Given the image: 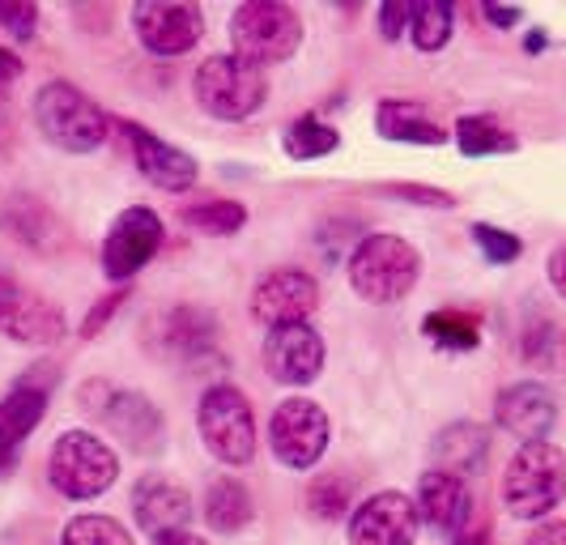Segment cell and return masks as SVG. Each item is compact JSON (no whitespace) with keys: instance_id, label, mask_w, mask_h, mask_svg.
Instances as JSON below:
<instances>
[{"instance_id":"cell-1","label":"cell","mask_w":566,"mask_h":545,"mask_svg":"<svg viewBox=\"0 0 566 545\" xmlns=\"http://www.w3.org/2000/svg\"><path fill=\"white\" fill-rule=\"evenodd\" d=\"M418 273H422V256L400 234H367L349 256L354 294L367 298V303H379V307L400 303L409 290L418 286Z\"/></svg>"},{"instance_id":"cell-2","label":"cell","mask_w":566,"mask_h":545,"mask_svg":"<svg viewBox=\"0 0 566 545\" xmlns=\"http://www.w3.org/2000/svg\"><path fill=\"white\" fill-rule=\"evenodd\" d=\"M566 499V452L554 443H524L507 464L503 503L515 520L549 516Z\"/></svg>"},{"instance_id":"cell-3","label":"cell","mask_w":566,"mask_h":545,"mask_svg":"<svg viewBox=\"0 0 566 545\" xmlns=\"http://www.w3.org/2000/svg\"><path fill=\"white\" fill-rule=\"evenodd\" d=\"M34 124L52 145L69 154H94L107 142V115L103 107L69 82H48L34 94Z\"/></svg>"},{"instance_id":"cell-4","label":"cell","mask_w":566,"mask_h":545,"mask_svg":"<svg viewBox=\"0 0 566 545\" xmlns=\"http://www.w3.org/2000/svg\"><path fill=\"white\" fill-rule=\"evenodd\" d=\"M230 43H234V56L255 64V69L282 64L303 43V18L282 0L239 4L234 18H230Z\"/></svg>"},{"instance_id":"cell-5","label":"cell","mask_w":566,"mask_h":545,"mask_svg":"<svg viewBox=\"0 0 566 545\" xmlns=\"http://www.w3.org/2000/svg\"><path fill=\"white\" fill-rule=\"evenodd\" d=\"M192 94H197L200 112L213 119H248L260 112L264 94H269V77L264 69H255L248 60L230 56H209L192 77Z\"/></svg>"},{"instance_id":"cell-6","label":"cell","mask_w":566,"mask_h":545,"mask_svg":"<svg viewBox=\"0 0 566 545\" xmlns=\"http://www.w3.org/2000/svg\"><path fill=\"white\" fill-rule=\"evenodd\" d=\"M48 478L64 499H98L115 486L119 460L115 452L90 431H64L52 443L48 457Z\"/></svg>"},{"instance_id":"cell-7","label":"cell","mask_w":566,"mask_h":545,"mask_svg":"<svg viewBox=\"0 0 566 545\" xmlns=\"http://www.w3.org/2000/svg\"><path fill=\"white\" fill-rule=\"evenodd\" d=\"M197 427H200L205 448L222 460V464H234V469H239V464H248V460L255 457V413H252V401H248L239 388L213 384V388L200 397Z\"/></svg>"},{"instance_id":"cell-8","label":"cell","mask_w":566,"mask_h":545,"mask_svg":"<svg viewBox=\"0 0 566 545\" xmlns=\"http://www.w3.org/2000/svg\"><path fill=\"white\" fill-rule=\"evenodd\" d=\"M269 439H273V457L282 460L285 469L303 473L328 452V413L307 397H290L277 405Z\"/></svg>"},{"instance_id":"cell-9","label":"cell","mask_w":566,"mask_h":545,"mask_svg":"<svg viewBox=\"0 0 566 545\" xmlns=\"http://www.w3.org/2000/svg\"><path fill=\"white\" fill-rule=\"evenodd\" d=\"M163 248V218L154 209H124L112 222L107 239H103V273L124 282L137 277L149 260Z\"/></svg>"},{"instance_id":"cell-10","label":"cell","mask_w":566,"mask_h":545,"mask_svg":"<svg viewBox=\"0 0 566 545\" xmlns=\"http://www.w3.org/2000/svg\"><path fill=\"white\" fill-rule=\"evenodd\" d=\"M0 333L22 345H52L64 337V312L48 294L0 273Z\"/></svg>"},{"instance_id":"cell-11","label":"cell","mask_w":566,"mask_h":545,"mask_svg":"<svg viewBox=\"0 0 566 545\" xmlns=\"http://www.w3.org/2000/svg\"><path fill=\"white\" fill-rule=\"evenodd\" d=\"M418 503L400 490H379L349 516V545H413L418 542Z\"/></svg>"},{"instance_id":"cell-12","label":"cell","mask_w":566,"mask_h":545,"mask_svg":"<svg viewBox=\"0 0 566 545\" xmlns=\"http://www.w3.org/2000/svg\"><path fill=\"white\" fill-rule=\"evenodd\" d=\"M137 39L154 56H184L200 43V9L197 4H175V0H145L133 9Z\"/></svg>"},{"instance_id":"cell-13","label":"cell","mask_w":566,"mask_h":545,"mask_svg":"<svg viewBox=\"0 0 566 545\" xmlns=\"http://www.w3.org/2000/svg\"><path fill=\"white\" fill-rule=\"evenodd\" d=\"M315 307H319V286L303 269H273L269 277H260V286L252 294V316L269 328L307 324Z\"/></svg>"},{"instance_id":"cell-14","label":"cell","mask_w":566,"mask_h":545,"mask_svg":"<svg viewBox=\"0 0 566 545\" xmlns=\"http://www.w3.org/2000/svg\"><path fill=\"white\" fill-rule=\"evenodd\" d=\"M264 363L269 375L282 384H312L324 371V337L315 333L312 324H282L269 333L264 342Z\"/></svg>"},{"instance_id":"cell-15","label":"cell","mask_w":566,"mask_h":545,"mask_svg":"<svg viewBox=\"0 0 566 545\" xmlns=\"http://www.w3.org/2000/svg\"><path fill=\"white\" fill-rule=\"evenodd\" d=\"M494 418H499V427L507 434H515L520 443H545V434L554 431V422H558V401H554L549 388L524 379V384H511V388L499 392Z\"/></svg>"},{"instance_id":"cell-16","label":"cell","mask_w":566,"mask_h":545,"mask_svg":"<svg viewBox=\"0 0 566 545\" xmlns=\"http://www.w3.org/2000/svg\"><path fill=\"white\" fill-rule=\"evenodd\" d=\"M418 516L434 528V533H448V537H460L464 524L473 516V494H469V482L455 478L448 469H430L418 482Z\"/></svg>"},{"instance_id":"cell-17","label":"cell","mask_w":566,"mask_h":545,"mask_svg":"<svg viewBox=\"0 0 566 545\" xmlns=\"http://www.w3.org/2000/svg\"><path fill=\"white\" fill-rule=\"evenodd\" d=\"M124 133H128V142H133V154H137V167L142 175L154 184V188H163V192H188L192 184H197V158L192 154H184V149H175V145L158 142L149 128L142 124H124Z\"/></svg>"},{"instance_id":"cell-18","label":"cell","mask_w":566,"mask_h":545,"mask_svg":"<svg viewBox=\"0 0 566 545\" xmlns=\"http://www.w3.org/2000/svg\"><path fill=\"white\" fill-rule=\"evenodd\" d=\"M133 512H137V524L142 533H149L154 542H167V537H179L192 520V494L175 482H163V478H145L137 494H133Z\"/></svg>"},{"instance_id":"cell-19","label":"cell","mask_w":566,"mask_h":545,"mask_svg":"<svg viewBox=\"0 0 566 545\" xmlns=\"http://www.w3.org/2000/svg\"><path fill=\"white\" fill-rule=\"evenodd\" d=\"M94 413H103L107 427L142 452H154L163 439V413L154 409V401H145L142 392H103V405Z\"/></svg>"},{"instance_id":"cell-20","label":"cell","mask_w":566,"mask_h":545,"mask_svg":"<svg viewBox=\"0 0 566 545\" xmlns=\"http://www.w3.org/2000/svg\"><path fill=\"white\" fill-rule=\"evenodd\" d=\"M48 413V392L39 384H18L4 401H0V473L13 464L18 448L27 443V434L43 422Z\"/></svg>"},{"instance_id":"cell-21","label":"cell","mask_w":566,"mask_h":545,"mask_svg":"<svg viewBox=\"0 0 566 545\" xmlns=\"http://www.w3.org/2000/svg\"><path fill=\"white\" fill-rule=\"evenodd\" d=\"M375 124H379V133H384L388 142H413V145L448 142V133H443L434 119H426V112L418 103H400V98H384Z\"/></svg>"},{"instance_id":"cell-22","label":"cell","mask_w":566,"mask_h":545,"mask_svg":"<svg viewBox=\"0 0 566 545\" xmlns=\"http://www.w3.org/2000/svg\"><path fill=\"white\" fill-rule=\"evenodd\" d=\"M434 452H439V460H443V469H448V473L469 478V473H478V469L485 464L490 434H485L482 427H473V422H460V427H448V431L439 434Z\"/></svg>"},{"instance_id":"cell-23","label":"cell","mask_w":566,"mask_h":545,"mask_svg":"<svg viewBox=\"0 0 566 545\" xmlns=\"http://www.w3.org/2000/svg\"><path fill=\"white\" fill-rule=\"evenodd\" d=\"M252 494L243 482H234V478H218L209 494H205V520H209V528H218V533H239V528H248L252 524Z\"/></svg>"},{"instance_id":"cell-24","label":"cell","mask_w":566,"mask_h":545,"mask_svg":"<svg viewBox=\"0 0 566 545\" xmlns=\"http://www.w3.org/2000/svg\"><path fill=\"white\" fill-rule=\"evenodd\" d=\"M218 337L213 328V316L200 312V307H175L167 319H163V342H167L170 354H205Z\"/></svg>"},{"instance_id":"cell-25","label":"cell","mask_w":566,"mask_h":545,"mask_svg":"<svg viewBox=\"0 0 566 545\" xmlns=\"http://www.w3.org/2000/svg\"><path fill=\"white\" fill-rule=\"evenodd\" d=\"M4 230L13 239H22L30 248H52V239L60 234L56 218L48 213V205L30 201V197H13L4 205Z\"/></svg>"},{"instance_id":"cell-26","label":"cell","mask_w":566,"mask_h":545,"mask_svg":"<svg viewBox=\"0 0 566 545\" xmlns=\"http://www.w3.org/2000/svg\"><path fill=\"white\" fill-rule=\"evenodd\" d=\"M455 145H460V154L482 158V154H511L515 137H511L507 128H499L494 119H485V115H464L455 124Z\"/></svg>"},{"instance_id":"cell-27","label":"cell","mask_w":566,"mask_h":545,"mask_svg":"<svg viewBox=\"0 0 566 545\" xmlns=\"http://www.w3.org/2000/svg\"><path fill=\"white\" fill-rule=\"evenodd\" d=\"M337 145H340L337 128L319 124L315 115H303V119H294V124L285 128V154H290V158H298V163L324 158V154H333Z\"/></svg>"},{"instance_id":"cell-28","label":"cell","mask_w":566,"mask_h":545,"mask_svg":"<svg viewBox=\"0 0 566 545\" xmlns=\"http://www.w3.org/2000/svg\"><path fill=\"white\" fill-rule=\"evenodd\" d=\"M409 34H413V48H418V52H439V48H448V39H452V9L439 4V0L413 4Z\"/></svg>"},{"instance_id":"cell-29","label":"cell","mask_w":566,"mask_h":545,"mask_svg":"<svg viewBox=\"0 0 566 545\" xmlns=\"http://www.w3.org/2000/svg\"><path fill=\"white\" fill-rule=\"evenodd\" d=\"M60 545H133V533L112 516H77L64 524Z\"/></svg>"},{"instance_id":"cell-30","label":"cell","mask_w":566,"mask_h":545,"mask_svg":"<svg viewBox=\"0 0 566 545\" xmlns=\"http://www.w3.org/2000/svg\"><path fill=\"white\" fill-rule=\"evenodd\" d=\"M426 337H434L439 345H452V349H473L478 345V319L464 316V312H434L422 319Z\"/></svg>"},{"instance_id":"cell-31","label":"cell","mask_w":566,"mask_h":545,"mask_svg":"<svg viewBox=\"0 0 566 545\" xmlns=\"http://www.w3.org/2000/svg\"><path fill=\"white\" fill-rule=\"evenodd\" d=\"M184 218H188V227L205 230V234H234V230L248 222V209L239 201H209V205H192Z\"/></svg>"},{"instance_id":"cell-32","label":"cell","mask_w":566,"mask_h":545,"mask_svg":"<svg viewBox=\"0 0 566 545\" xmlns=\"http://www.w3.org/2000/svg\"><path fill=\"white\" fill-rule=\"evenodd\" d=\"M558 349H566V337L554 324H533V328L524 333V363H528V367H541V371L563 367Z\"/></svg>"},{"instance_id":"cell-33","label":"cell","mask_w":566,"mask_h":545,"mask_svg":"<svg viewBox=\"0 0 566 545\" xmlns=\"http://www.w3.org/2000/svg\"><path fill=\"white\" fill-rule=\"evenodd\" d=\"M307 503H312V512L319 520H337L349 507V482H340V478H315Z\"/></svg>"},{"instance_id":"cell-34","label":"cell","mask_w":566,"mask_h":545,"mask_svg":"<svg viewBox=\"0 0 566 545\" xmlns=\"http://www.w3.org/2000/svg\"><path fill=\"white\" fill-rule=\"evenodd\" d=\"M473 239H478V248H482V256L490 260V264H511V260L520 256V239L507 234V230L478 222V227H473Z\"/></svg>"},{"instance_id":"cell-35","label":"cell","mask_w":566,"mask_h":545,"mask_svg":"<svg viewBox=\"0 0 566 545\" xmlns=\"http://www.w3.org/2000/svg\"><path fill=\"white\" fill-rule=\"evenodd\" d=\"M0 27H4V34H13L18 43H27V39H34L39 13H34V4H0Z\"/></svg>"},{"instance_id":"cell-36","label":"cell","mask_w":566,"mask_h":545,"mask_svg":"<svg viewBox=\"0 0 566 545\" xmlns=\"http://www.w3.org/2000/svg\"><path fill=\"white\" fill-rule=\"evenodd\" d=\"M409 18H413V4H405V0L384 4V9H379V30H384V39H400L405 27H409Z\"/></svg>"},{"instance_id":"cell-37","label":"cell","mask_w":566,"mask_h":545,"mask_svg":"<svg viewBox=\"0 0 566 545\" xmlns=\"http://www.w3.org/2000/svg\"><path fill=\"white\" fill-rule=\"evenodd\" d=\"M392 197H400V201H418L426 205V209H452V197L448 192H439V188H413V184H400V188H388Z\"/></svg>"},{"instance_id":"cell-38","label":"cell","mask_w":566,"mask_h":545,"mask_svg":"<svg viewBox=\"0 0 566 545\" xmlns=\"http://www.w3.org/2000/svg\"><path fill=\"white\" fill-rule=\"evenodd\" d=\"M119 303H124V294H112L107 303H98V307L90 312V319H85V324H82V333H85V337H94V333H98V328L107 324V316H112V312H115V307H119Z\"/></svg>"},{"instance_id":"cell-39","label":"cell","mask_w":566,"mask_h":545,"mask_svg":"<svg viewBox=\"0 0 566 545\" xmlns=\"http://www.w3.org/2000/svg\"><path fill=\"white\" fill-rule=\"evenodd\" d=\"M524 545H566V524L563 520H549V524H541Z\"/></svg>"},{"instance_id":"cell-40","label":"cell","mask_w":566,"mask_h":545,"mask_svg":"<svg viewBox=\"0 0 566 545\" xmlns=\"http://www.w3.org/2000/svg\"><path fill=\"white\" fill-rule=\"evenodd\" d=\"M549 286L566 298V248H558V252L549 256Z\"/></svg>"},{"instance_id":"cell-41","label":"cell","mask_w":566,"mask_h":545,"mask_svg":"<svg viewBox=\"0 0 566 545\" xmlns=\"http://www.w3.org/2000/svg\"><path fill=\"white\" fill-rule=\"evenodd\" d=\"M18 73H22V60L13 56L9 48H0V82H13Z\"/></svg>"},{"instance_id":"cell-42","label":"cell","mask_w":566,"mask_h":545,"mask_svg":"<svg viewBox=\"0 0 566 545\" xmlns=\"http://www.w3.org/2000/svg\"><path fill=\"white\" fill-rule=\"evenodd\" d=\"M485 18H490L494 27H515V22H520V9H494V4H485Z\"/></svg>"},{"instance_id":"cell-43","label":"cell","mask_w":566,"mask_h":545,"mask_svg":"<svg viewBox=\"0 0 566 545\" xmlns=\"http://www.w3.org/2000/svg\"><path fill=\"white\" fill-rule=\"evenodd\" d=\"M452 545H490V533H485V528H478V533H460Z\"/></svg>"},{"instance_id":"cell-44","label":"cell","mask_w":566,"mask_h":545,"mask_svg":"<svg viewBox=\"0 0 566 545\" xmlns=\"http://www.w3.org/2000/svg\"><path fill=\"white\" fill-rule=\"evenodd\" d=\"M158 545H209V542H200L192 533H179V537H167V542H158Z\"/></svg>"}]
</instances>
